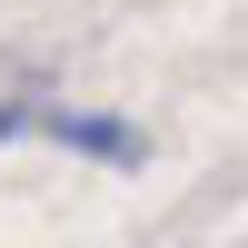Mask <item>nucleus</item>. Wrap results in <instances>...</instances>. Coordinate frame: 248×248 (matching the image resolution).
Returning a JSON list of instances; mask_svg holds the SVG:
<instances>
[{
  "label": "nucleus",
  "instance_id": "1",
  "mask_svg": "<svg viewBox=\"0 0 248 248\" xmlns=\"http://www.w3.org/2000/svg\"><path fill=\"white\" fill-rule=\"evenodd\" d=\"M30 129H50L60 149H79V159H119V169H129V159L149 149V139H139L129 119H99V109H40Z\"/></svg>",
  "mask_w": 248,
  "mask_h": 248
},
{
  "label": "nucleus",
  "instance_id": "2",
  "mask_svg": "<svg viewBox=\"0 0 248 248\" xmlns=\"http://www.w3.org/2000/svg\"><path fill=\"white\" fill-rule=\"evenodd\" d=\"M30 119H40V109H0V149H10V139L30 129Z\"/></svg>",
  "mask_w": 248,
  "mask_h": 248
}]
</instances>
